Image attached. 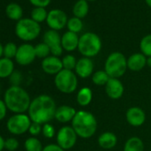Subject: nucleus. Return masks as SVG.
Instances as JSON below:
<instances>
[{
    "mask_svg": "<svg viewBox=\"0 0 151 151\" xmlns=\"http://www.w3.org/2000/svg\"><path fill=\"white\" fill-rule=\"evenodd\" d=\"M24 146L27 151H43L41 141L35 137H30L27 139Z\"/></svg>",
    "mask_w": 151,
    "mask_h": 151,
    "instance_id": "obj_28",
    "label": "nucleus"
},
{
    "mask_svg": "<svg viewBox=\"0 0 151 151\" xmlns=\"http://www.w3.org/2000/svg\"><path fill=\"white\" fill-rule=\"evenodd\" d=\"M6 13L7 17L9 19H11V20L18 21V22L20 20H22V7L18 4H15V3L9 4L6 6Z\"/></svg>",
    "mask_w": 151,
    "mask_h": 151,
    "instance_id": "obj_25",
    "label": "nucleus"
},
{
    "mask_svg": "<svg viewBox=\"0 0 151 151\" xmlns=\"http://www.w3.org/2000/svg\"><path fill=\"white\" fill-rule=\"evenodd\" d=\"M83 27H84L83 22L79 18L72 17V18L68 20L67 28H68V31H71V32H74V33L78 34V33L82 31Z\"/></svg>",
    "mask_w": 151,
    "mask_h": 151,
    "instance_id": "obj_26",
    "label": "nucleus"
},
{
    "mask_svg": "<svg viewBox=\"0 0 151 151\" xmlns=\"http://www.w3.org/2000/svg\"><path fill=\"white\" fill-rule=\"evenodd\" d=\"M147 65V57L141 52L132 54L127 59V68L132 71H139Z\"/></svg>",
    "mask_w": 151,
    "mask_h": 151,
    "instance_id": "obj_19",
    "label": "nucleus"
},
{
    "mask_svg": "<svg viewBox=\"0 0 151 151\" xmlns=\"http://www.w3.org/2000/svg\"><path fill=\"white\" fill-rule=\"evenodd\" d=\"M68 17L65 12L60 9H52L48 13L46 23L52 30H60L67 26Z\"/></svg>",
    "mask_w": 151,
    "mask_h": 151,
    "instance_id": "obj_10",
    "label": "nucleus"
},
{
    "mask_svg": "<svg viewBox=\"0 0 151 151\" xmlns=\"http://www.w3.org/2000/svg\"><path fill=\"white\" fill-rule=\"evenodd\" d=\"M93 62L90 58L83 57L79 59L75 68L76 74L81 78H89L93 72Z\"/></svg>",
    "mask_w": 151,
    "mask_h": 151,
    "instance_id": "obj_15",
    "label": "nucleus"
},
{
    "mask_svg": "<svg viewBox=\"0 0 151 151\" xmlns=\"http://www.w3.org/2000/svg\"><path fill=\"white\" fill-rule=\"evenodd\" d=\"M86 1H96V0H86Z\"/></svg>",
    "mask_w": 151,
    "mask_h": 151,
    "instance_id": "obj_45",
    "label": "nucleus"
},
{
    "mask_svg": "<svg viewBox=\"0 0 151 151\" xmlns=\"http://www.w3.org/2000/svg\"><path fill=\"white\" fill-rule=\"evenodd\" d=\"M99 146L104 149H111L113 148L117 143V138L116 134L110 132H106L101 134L98 138Z\"/></svg>",
    "mask_w": 151,
    "mask_h": 151,
    "instance_id": "obj_20",
    "label": "nucleus"
},
{
    "mask_svg": "<svg viewBox=\"0 0 151 151\" xmlns=\"http://www.w3.org/2000/svg\"><path fill=\"white\" fill-rule=\"evenodd\" d=\"M6 109H7V107H6L5 101L0 100V120L5 118V116L6 115Z\"/></svg>",
    "mask_w": 151,
    "mask_h": 151,
    "instance_id": "obj_40",
    "label": "nucleus"
},
{
    "mask_svg": "<svg viewBox=\"0 0 151 151\" xmlns=\"http://www.w3.org/2000/svg\"><path fill=\"white\" fill-rule=\"evenodd\" d=\"M101 46L102 44L100 37L95 33L87 32L79 37L78 49L84 57L92 58L101 52Z\"/></svg>",
    "mask_w": 151,
    "mask_h": 151,
    "instance_id": "obj_5",
    "label": "nucleus"
},
{
    "mask_svg": "<svg viewBox=\"0 0 151 151\" xmlns=\"http://www.w3.org/2000/svg\"><path fill=\"white\" fill-rule=\"evenodd\" d=\"M109 75L106 73L105 70H98L93 75V83L96 86H106L108 81L109 80Z\"/></svg>",
    "mask_w": 151,
    "mask_h": 151,
    "instance_id": "obj_27",
    "label": "nucleus"
},
{
    "mask_svg": "<svg viewBox=\"0 0 151 151\" xmlns=\"http://www.w3.org/2000/svg\"><path fill=\"white\" fill-rule=\"evenodd\" d=\"M19 142L15 138H9L5 140V147L9 151H14L18 148Z\"/></svg>",
    "mask_w": 151,
    "mask_h": 151,
    "instance_id": "obj_34",
    "label": "nucleus"
},
{
    "mask_svg": "<svg viewBox=\"0 0 151 151\" xmlns=\"http://www.w3.org/2000/svg\"><path fill=\"white\" fill-rule=\"evenodd\" d=\"M124 151H144V143L139 137H131L126 140Z\"/></svg>",
    "mask_w": 151,
    "mask_h": 151,
    "instance_id": "obj_22",
    "label": "nucleus"
},
{
    "mask_svg": "<svg viewBox=\"0 0 151 151\" xmlns=\"http://www.w3.org/2000/svg\"><path fill=\"white\" fill-rule=\"evenodd\" d=\"M54 84L57 89L63 93H72L78 88V78L72 70L62 69L54 78Z\"/></svg>",
    "mask_w": 151,
    "mask_h": 151,
    "instance_id": "obj_6",
    "label": "nucleus"
},
{
    "mask_svg": "<svg viewBox=\"0 0 151 151\" xmlns=\"http://www.w3.org/2000/svg\"><path fill=\"white\" fill-rule=\"evenodd\" d=\"M79 37L77 33L67 31L61 37V45L63 50L67 52H73L78 47Z\"/></svg>",
    "mask_w": 151,
    "mask_h": 151,
    "instance_id": "obj_17",
    "label": "nucleus"
},
{
    "mask_svg": "<svg viewBox=\"0 0 151 151\" xmlns=\"http://www.w3.org/2000/svg\"><path fill=\"white\" fill-rule=\"evenodd\" d=\"M44 43L49 46L52 56L59 57L62 54L63 48L61 45V37L58 31L52 29L47 30L44 35Z\"/></svg>",
    "mask_w": 151,
    "mask_h": 151,
    "instance_id": "obj_11",
    "label": "nucleus"
},
{
    "mask_svg": "<svg viewBox=\"0 0 151 151\" xmlns=\"http://www.w3.org/2000/svg\"><path fill=\"white\" fill-rule=\"evenodd\" d=\"M35 52H36V56L38 58H46L49 56L51 50L49 46L45 44V43H40L37 45L35 46Z\"/></svg>",
    "mask_w": 151,
    "mask_h": 151,
    "instance_id": "obj_31",
    "label": "nucleus"
},
{
    "mask_svg": "<svg viewBox=\"0 0 151 151\" xmlns=\"http://www.w3.org/2000/svg\"><path fill=\"white\" fill-rule=\"evenodd\" d=\"M41 31L39 23L32 19H22L15 27V33L19 38L24 41H31L36 39Z\"/></svg>",
    "mask_w": 151,
    "mask_h": 151,
    "instance_id": "obj_7",
    "label": "nucleus"
},
{
    "mask_svg": "<svg viewBox=\"0 0 151 151\" xmlns=\"http://www.w3.org/2000/svg\"><path fill=\"white\" fill-rule=\"evenodd\" d=\"M89 12V5L86 0H78L73 6V14L74 17L79 19L85 18Z\"/></svg>",
    "mask_w": 151,
    "mask_h": 151,
    "instance_id": "obj_21",
    "label": "nucleus"
},
{
    "mask_svg": "<svg viewBox=\"0 0 151 151\" xmlns=\"http://www.w3.org/2000/svg\"><path fill=\"white\" fill-rule=\"evenodd\" d=\"M36 57L35 47L29 44H24L18 47L15 60L20 65L26 66L32 63Z\"/></svg>",
    "mask_w": 151,
    "mask_h": 151,
    "instance_id": "obj_12",
    "label": "nucleus"
},
{
    "mask_svg": "<svg viewBox=\"0 0 151 151\" xmlns=\"http://www.w3.org/2000/svg\"><path fill=\"white\" fill-rule=\"evenodd\" d=\"M5 147V140L3 139V137L0 135V151H2Z\"/></svg>",
    "mask_w": 151,
    "mask_h": 151,
    "instance_id": "obj_41",
    "label": "nucleus"
},
{
    "mask_svg": "<svg viewBox=\"0 0 151 151\" xmlns=\"http://www.w3.org/2000/svg\"><path fill=\"white\" fill-rule=\"evenodd\" d=\"M43 70L49 75H57L63 69L62 61L56 56H48L42 61Z\"/></svg>",
    "mask_w": 151,
    "mask_h": 151,
    "instance_id": "obj_14",
    "label": "nucleus"
},
{
    "mask_svg": "<svg viewBox=\"0 0 151 151\" xmlns=\"http://www.w3.org/2000/svg\"><path fill=\"white\" fill-rule=\"evenodd\" d=\"M14 72V62L7 58L0 59V78H8Z\"/></svg>",
    "mask_w": 151,
    "mask_h": 151,
    "instance_id": "obj_24",
    "label": "nucleus"
},
{
    "mask_svg": "<svg viewBox=\"0 0 151 151\" xmlns=\"http://www.w3.org/2000/svg\"><path fill=\"white\" fill-rule=\"evenodd\" d=\"M5 103L8 109L17 114H23L29 109L30 97L20 86H11L5 93Z\"/></svg>",
    "mask_w": 151,
    "mask_h": 151,
    "instance_id": "obj_2",
    "label": "nucleus"
},
{
    "mask_svg": "<svg viewBox=\"0 0 151 151\" xmlns=\"http://www.w3.org/2000/svg\"><path fill=\"white\" fill-rule=\"evenodd\" d=\"M43 151H64L58 144H50L43 148Z\"/></svg>",
    "mask_w": 151,
    "mask_h": 151,
    "instance_id": "obj_39",
    "label": "nucleus"
},
{
    "mask_svg": "<svg viewBox=\"0 0 151 151\" xmlns=\"http://www.w3.org/2000/svg\"><path fill=\"white\" fill-rule=\"evenodd\" d=\"M61 61H62L63 68L68 69V70L75 69L76 65H77V62H78V60L75 58V56H73L71 54H68V55L64 56L63 59L61 60Z\"/></svg>",
    "mask_w": 151,
    "mask_h": 151,
    "instance_id": "obj_32",
    "label": "nucleus"
},
{
    "mask_svg": "<svg viewBox=\"0 0 151 151\" xmlns=\"http://www.w3.org/2000/svg\"><path fill=\"white\" fill-rule=\"evenodd\" d=\"M147 65L151 68V57H147Z\"/></svg>",
    "mask_w": 151,
    "mask_h": 151,
    "instance_id": "obj_43",
    "label": "nucleus"
},
{
    "mask_svg": "<svg viewBox=\"0 0 151 151\" xmlns=\"http://www.w3.org/2000/svg\"><path fill=\"white\" fill-rule=\"evenodd\" d=\"M126 121L132 126H140L144 124L146 119V115L143 109L139 107H132L130 108L125 114Z\"/></svg>",
    "mask_w": 151,
    "mask_h": 151,
    "instance_id": "obj_16",
    "label": "nucleus"
},
{
    "mask_svg": "<svg viewBox=\"0 0 151 151\" xmlns=\"http://www.w3.org/2000/svg\"><path fill=\"white\" fill-rule=\"evenodd\" d=\"M145 2L147 5V6H149L151 8V0H145Z\"/></svg>",
    "mask_w": 151,
    "mask_h": 151,
    "instance_id": "obj_44",
    "label": "nucleus"
},
{
    "mask_svg": "<svg viewBox=\"0 0 151 151\" xmlns=\"http://www.w3.org/2000/svg\"><path fill=\"white\" fill-rule=\"evenodd\" d=\"M139 49L141 53L146 57H151V34L145 36L139 43Z\"/></svg>",
    "mask_w": 151,
    "mask_h": 151,
    "instance_id": "obj_29",
    "label": "nucleus"
},
{
    "mask_svg": "<svg viewBox=\"0 0 151 151\" xmlns=\"http://www.w3.org/2000/svg\"><path fill=\"white\" fill-rule=\"evenodd\" d=\"M124 86L118 78H109L105 86V92L112 100L120 99L124 94Z\"/></svg>",
    "mask_w": 151,
    "mask_h": 151,
    "instance_id": "obj_13",
    "label": "nucleus"
},
{
    "mask_svg": "<svg viewBox=\"0 0 151 151\" xmlns=\"http://www.w3.org/2000/svg\"><path fill=\"white\" fill-rule=\"evenodd\" d=\"M93 100V92L88 87H84L79 90L78 95H77V101L78 103L82 106L86 107L88 106Z\"/></svg>",
    "mask_w": 151,
    "mask_h": 151,
    "instance_id": "obj_23",
    "label": "nucleus"
},
{
    "mask_svg": "<svg viewBox=\"0 0 151 151\" xmlns=\"http://www.w3.org/2000/svg\"><path fill=\"white\" fill-rule=\"evenodd\" d=\"M22 79V74L19 71L13 72V74L10 76V82L13 84V86H19Z\"/></svg>",
    "mask_w": 151,
    "mask_h": 151,
    "instance_id": "obj_36",
    "label": "nucleus"
},
{
    "mask_svg": "<svg viewBox=\"0 0 151 151\" xmlns=\"http://www.w3.org/2000/svg\"><path fill=\"white\" fill-rule=\"evenodd\" d=\"M76 114L77 111L74 108L68 105H62L57 108L54 118H56L60 123H68L73 120Z\"/></svg>",
    "mask_w": 151,
    "mask_h": 151,
    "instance_id": "obj_18",
    "label": "nucleus"
},
{
    "mask_svg": "<svg viewBox=\"0 0 151 151\" xmlns=\"http://www.w3.org/2000/svg\"><path fill=\"white\" fill-rule=\"evenodd\" d=\"M78 134L76 133L72 126H63L57 133V143L64 150L69 149L77 143Z\"/></svg>",
    "mask_w": 151,
    "mask_h": 151,
    "instance_id": "obj_9",
    "label": "nucleus"
},
{
    "mask_svg": "<svg viewBox=\"0 0 151 151\" xmlns=\"http://www.w3.org/2000/svg\"><path fill=\"white\" fill-rule=\"evenodd\" d=\"M72 127L78 137L89 139L96 132L97 120L91 112L80 110L72 120Z\"/></svg>",
    "mask_w": 151,
    "mask_h": 151,
    "instance_id": "obj_3",
    "label": "nucleus"
},
{
    "mask_svg": "<svg viewBox=\"0 0 151 151\" xmlns=\"http://www.w3.org/2000/svg\"><path fill=\"white\" fill-rule=\"evenodd\" d=\"M29 2L35 6V7H42L45 8L49 6L51 3V0H29Z\"/></svg>",
    "mask_w": 151,
    "mask_h": 151,
    "instance_id": "obj_38",
    "label": "nucleus"
},
{
    "mask_svg": "<svg viewBox=\"0 0 151 151\" xmlns=\"http://www.w3.org/2000/svg\"><path fill=\"white\" fill-rule=\"evenodd\" d=\"M56 104L53 99L48 95H40L35 98L29 106V115L32 122L45 124L55 116Z\"/></svg>",
    "mask_w": 151,
    "mask_h": 151,
    "instance_id": "obj_1",
    "label": "nucleus"
},
{
    "mask_svg": "<svg viewBox=\"0 0 151 151\" xmlns=\"http://www.w3.org/2000/svg\"><path fill=\"white\" fill-rule=\"evenodd\" d=\"M47 15L48 13L45 8L42 7H35L31 12V19L37 23L46 21Z\"/></svg>",
    "mask_w": 151,
    "mask_h": 151,
    "instance_id": "obj_30",
    "label": "nucleus"
},
{
    "mask_svg": "<svg viewBox=\"0 0 151 151\" xmlns=\"http://www.w3.org/2000/svg\"><path fill=\"white\" fill-rule=\"evenodd\" d=\"M3 54H4V47L1 44H0V58H1V56Z\"/></svg>",
    "mask_w": 151,
    "mask_h": 151,
    "instance_id": "obj_42",
    "label": "nucleus"
},
{
    "mask_svg": "<svg viewBox=\"0 0 151 151\" xmlns=\"http://www.w3.org/2000/svg\"><path fill=\"white\" fill-rule=\"evenodd\" d=\"M42 132H43V134L45 135V137L46 138H52L55 134V130H54V127L50 124H45L43 128H42Z\"/></svg>",
    "mask_w": 151,
    "mask_h": 151,
    "instance_id": "obj_35",
    "label": "nucleus"
},
{
    "mask_svg": "<svg viewBox=\"0 0 151 151\" xmlns=\"http://www.w3.org/2000/svg\"><path fill=\"white\" fill-rule=\"evenodd\" d=\"M17 50H18V47L16 46L15 44L14 43H8L5 45L4 47V55H5V58H7V59H12L14 57L16 56V53H17Z\"/></svg>",
    "mask_w": 151,
    "mask_h": 151,
    "instance_id": "obj_33",
    "label": "nucleus"
},
{
    "mask_svg": "<svg viewBox=\"0 0 151 151\" xmlns=\"http://www.w3.org/2000/svg\"><path fill=\"white\" fill-rule=\"evenodd\" d=\"M127 68V59L119 52L110 53L105 61L104 70L110 78H121L124 75Z\"/></svg>",
    "mask_w": 151,
    "mask_h": 151,
    "instance_id": "obj_4",
    "label": "nucleus"
},
{
    "mask_svg": "<svg viewBox=\"0 0 151 151\" xmlns=\"http://www.w3.org/2000/svg\"><path fill=\"white\" fill-rule=\"evenodd\" d=\"M30 124L31 119L29 116L24 114H17L7 121V129L13 134H22L29 131Z\"/></svg>",
    "mask_w": 151,
    "mask_h": 151,
    "instance_id": "obj_8",
    "label": "nucleus"
},
{
    "mask_svg": "<svg viewBox=\"0 0 151 151\" xmlns=\"http://www.w3.org/2000/svg\"><path fill=\"white\" fill-rule=\"evenodd\" d=\"M42 131V127H41V124H37V123H31L30 124V127L29 129V132L30 134L36 136V135H38Z\"/></svg>",
    "mask_w": 151,
    "mask_h": 151,
    "instance_id": "obj_37",
    "label": "nucleus"
}]
</instances>
